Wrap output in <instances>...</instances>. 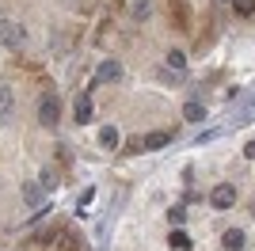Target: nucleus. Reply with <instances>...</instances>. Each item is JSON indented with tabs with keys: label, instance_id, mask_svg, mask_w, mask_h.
<instances>
[{
	"label": "nucleus",
	"instance_id": "412c9836",
	"mask_svg": "<svg viewBox=\"0 0 255 251\" xmlns=\"http://www.w3.org/2000/svg\"><path fill=\"white\" fill-rule=\"evenodd\" d=\"M168 221H171V225H179V221H183V206H175V209H168Z\"/></svg>",
	"mask_w": 255,
	"mask_h": 251
},
{
	"label": "nucleus",
	"instance_id": "aec40b11",
	"mask_svg": "<svg viewBox=\"0 0 255 251\" xmlns=\"http://www.w3.org/2000/svg\"><path fill=\"white\" fill-rule=\"evenodd\" d=\"M141 148H145V137H129V148H126V152H141Z\"/></svg>",
	"mask_w": 255,
	"mask_h": 251
},
{
	"label": "nucleus",
	"instance_id": "9d476101",
	"mask_svg": "<svg viewBox=\"0 0 255 251\" xmlns=\"http://www.w3.org/2000/svg\"><path fill=\"white\" fill-rule=\"evenodd\" d=\"M23 202H27L31 209L46 206V202H42V187H38V183H27V187H23Z\"/></svg>",
	"mask_w": 255,
	"mask_h": 251
},
{
	"label": "nucleus",
	"instance_id": "0eeeda50",
	"mask_svg": "<svg viewBox=\"0 0 255 251\" xmlns=\"http://www.w3.org/2000/svg\"><path fill=\"white\" fill-rule=\"evenodd\" d=\"M244 244H248V236L240 229H225L221 232V248L225 251H244Z\"/></svg>",
	"mask_w": 255,
	"mask_h": 251
},
{
	"label": "nucleus",
	"instance_id": "4be33fe9",
	"mask_svg": "<svg viewBox=\"0 0 255 251\" xmlns=\"http://www.w3.org/2000/svg\"><path fill=\"white\" fill-rule=\"evenodd\" d=\"M244 152H248V156L255 160V141H248V148H244Z\"/></svg>",
	"mask_w": 255,
	"mask_h": 251
},
{
	"label": "nucleus",
	"instance_id": "7ed1b4c3",
	"mask_svg": "<svg viewBox=\"0 0 255 251\" xmlns=\"http://www.w3.org/2000/svg\"><path fill=\"white\" fill-rule=\"evenodd\" d=\"M210 206L213 209H233L236 206V187L233 183H217V187L210 190Z\"/></svg>",
	"mask_w": 255,
	"mask_h": 251
},
{
	"label": "nucleus",
	"instance_id": "ddd939ff",
	"mask_svg": "<svg viewBox=\"0 0 255 251\" xmlns=\"http://www.w3.org/2000/svg\"><path fill=\"white\" fill-rule=\"evenodd\" d=\"M99 145H103L107 152H115V148H118V129H115V126H103V129H99Z\"/></svg>",
	"mask_w": 255,
	"mask_h": 251
},
{
	"label": "nucleus",
	"instance_id": "4468645a",
	"mask_svg": "<svg viewBox=\"0 0 255 251\" xmlns=\"http://www.w3.org/2000/svg\"><path fill=\"white\" fill-rule=\"evenodd\" d=\"M11 107H15V95H11V88L4 84V88H0V122L11 115Z\"/></svg>",
	"mask_w": 255,
	"mask_h": 251
},
{
	"label": "nucleus",
	"instance_id": "423d86ee",
	"mask_svg": "<svg viewBox=\"0 0 255 251\" xmlns=\"http://www.w3.org/2000/svg\"><path fill=\"white\" fill-rule=\"evenodd\" d=\"M115 80H122V65H118L115 57L99 61V69H96V84H115Z\"/></svg>",
	"mask_w": 255,
	"mask_h": 251
},
{
	"label": "nucleus",
	"instance_id": "a211bd4d",
	"mask_svg": "<svg viewBox=\"0 0 255 251\" xmlns=\"http://www.w3.org/2000/svg\"><path fill=\"white\" fill-rule=\"evenodd\" d=\"M236 15H255V0H233Z\"/></svg>",
	"mask_w": 255,
	"mask_h": 251
},
{
	"label": "nucleus",
	"instance_id": "f8f14e48",
	"mask_svg": "<svg viewBox=\"0 0 255 251\" xmlns=\"http://www.w3.org/2000/svg\"><path fill=\"white\" fill-rule=\"evenodd\" d=\"M129 15H133L137 23H145L152 15V0H133V4H129Z\"/></svg>",
	"mask_w": 255,
	"mask_h": 251
},
{
	"label": "nucleus",
	"instance_id": "2eb2a0df",
	"mask_svg": "<svg viewBox=\"0 0 255 251\" xmlns=\"http://www.w3.org/2000/svg\"><path fill=\"white\" fill-rule=\"evenodd\" d=\"M57 183H61V179H57V167H42V179H38V187H42V190H53Z\"/></svg>",
	"mask_w": 255,
	"mask_h": 251
},
{
	"label": "nucleus",
	"instance_id": "39448f33",
	"mask_svg": "<svg viewBox=\"0 0 255 251\" xmlns=\"http://www.w3.org/2000/svg\"><path fill=\"white\" fill-rule=\"evenodd\" d=\"M57 251H84V236H80V229H61V236H57Z\"/></svg>",
	"mask_w": 255,
	"mask_h": 251
},
{
	"label": "nucleus",
	"instance_id": "6e6552de",
	"mask_svg": "<svg viewBox=\"0 0 255 251\" xmlns=\"http://www.w3.org/2000/svg\"><path fill=\"white\" fill-rule=\"evenodd\" d=\"M73 118H76L80 126L96 118V107H92V99H88V95H80V99H76V111H73Z\"/></svg>",
	"mask_w": 255,
	"mask_h": 251
},
{
	"label": "nucleus",
	"instance_id": "1a4fd4ad",
	"mask_svg": "<svg viewBox=\"0 0 255 251\" xmlns=\"http://www.w3.org/2000/svg\"><path fill=\"white\" fill-rule=\"evenodd\" d=\"M183 118H187V122H202V118H206V107L198 103V99H187V103H183Z\"/></svg>",
	"mask_w": 255,
	"mask_h": 251
},
{
	"label": "nucleus",
	"instance_id": "f257e3e1",
	"mask_svg": "<svg viewBox=\"0 0 255 251\" xmlns=\"http://www.w3.org/2000/svg\"><path fill=\"white\" fill-rule=\"evenodd\" d=\"M23 42H27V31L19 19H0V46L4 50H19Z\"/></svg>",
	"mask_w": 255,
	"mask_h": 251
},
{
	"label": "nucleus",
	"instance_id": "6ab92c4d",
	"mask_svg": "<svg viewBox=\"0 0 255 251\" xmlns=\"http://www.w3.org/2000/svg\"><path fill=\"white\" fill-rule=\"evenodd\" d=\"M171 248H191V240H187L183 232H171Z\"/></svg>",
	"mask_w": 255,
	"mask_h": 251
},
{
	"label": "nucleus",
	"instance_id": "5701e85b",
	"mask_svg": "<svg viewBox=\"0 0 255 251\" xmlns=\"http://www.w3.org/2000/svg\"><path fill=\"white\" fill-rule=\"evenodd\" d=\"M252 217H255V198H252Z\"/></svg>",
	"mask_w": 255,
	"mask_h": 251
},
{
	"label": "nucleus",
	"instance_id": "f03ea898",
	"mask_svg": "<svg viewBox=\"0 0 255 251\" xmlns=\"http://www.w3.org/2000/svg\"><path fill=\"white\" fill-rule=\"evenodd\" d=\"M38 122L42 126H57L61 122V99L53 92H46L42 99H38Z\"/></svg>",
	"mask_w": 255,
	"mask_h": 251
},
{
	"label": "nucleus",
	"instance_id": "20e7f679",
	"mask_svg": "<svg viewBox=\"0 0 255 251\" xmlns=\"http://www.w3.org/2000/svg\"><path fill=\"white\" fill-rule=\"evenodd\" d=\"M168 8H171L175 31H191V8H187V0H168Z\"/></svg>",
	"mask_w": 255,
	"mask_h": 251
},
{
	"label": "nucleus",
	"instance_id": "9b49d317",
	"mask_svg": "<svg viewBox=\"0 0 255 251\" xmlns=\"http://www.w3.org/2000/svg\"><path fill=\"white\" fill-rule=\"evenodd\" d=\"M171 129H156V133H149L145 137V148H164V145H171Z\"/></svg>",
	"mask_w": 255,
	"mask_h": 251
},
{
	"label": "nucleus",
	"instance_id": "f3484780",
	"mask_svg": "<svg viewBox=\"0 0 255 251\" xmlns=\"http://www.w3.org/2000/svg\"><path fill=\"white\" fill-rule=\"evenodd\" d=\"M168 69H171V73H183V69H187V57H183V50H171V53H168Z\"/></svg>",
	"mask_w": 255,
	"mask_h": 251
},
{
	"label": "nucleus",
	"instance_id": "dca6fc26",
	"mask_svg": "<svg viewBox=\"0 0 255 251\" xmlns=\"http://www.w3.org/2000/svg\"><path fill=\"white\" fill-rule=\"evenodd\" d=\"M57 236H61V225H53V229L34 232V240H38V244H57Z\"/></svg>",
	"mask_w": 255,
	"mask_h": 251
}]
</instances>
